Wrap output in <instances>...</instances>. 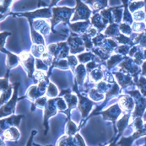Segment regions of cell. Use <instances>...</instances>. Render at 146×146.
<instances>
[{
  "instance_id": "1",
  "label": "cell",
  "mask_w": 146,
  "mask_h": 146,
  "mask_svg": "<svg viewBox=\"0 0 146 146\" xmlns=\"http://www.w3.org/2000/svg\"><path fill=\"white\" fill-rule=\"evenodd\" d=\"M19 85H20L19 83L15 84L13 97L11 98V100H9L6 104L3 105L0 108V117H3L10 115L11 113H13L15 111V104H16V102H17V92H18V87H19Z\"/></svg>"
},
{
  "instance_id": "2",
  "label": "cell",
  "mask_w": 146,
  "mask_h": 146,
  "mask_svg": "<svg viewBox=\"0 0 146 146\" xmlns=\"http://www.w3.org/2000/svg\"><path fill=\"white\" fill-rule=\"evenodd\" d=\"M21 15L26 16L29 19H34V18H47L51 16L50 9H37L34 12H30V13H25L22 14Z\"/></svg>"
},
{
  "instance_id": "3",
  "label": "cell",
  "mask_w": 146,
  "mask_h": 146,
  "mask_svg": "<svg viewBox=\"0 0 146 146\" xmlns=\"http://www.w3.org/2000/svg\"><path fill=\"white\" fill-rule=\"evenodd\" d=\"M20 136H21V133H20L19 130L15 127H10L9 128L6 129L5 132L3 133V137L7 140L16 141L19 139Z\"/></svg>"
},
{
  "instance_id": "4",
  "label": "cell",
  "mask_w": 146,
  "mask_h": 146,
  "mask_svg": "<svg viewBox=\"0 0 146 146\" xmlns=\"http://www.w3.org/2000/svg\"><path fill=\"white\" fill-rule=\"evenodd\" d=\"M3 52H6L8 54V58H7V66L9 68H15V66H17L19 63H20V58H18L16 55L13 54V53H10V52H8L5 49H3Z\"/></svg>"
},
{
  "instance_id": "5",
  "label": "cell",
  "mask_w": 146,
  "mask_h": 146,
  "mask_svg": "<svg viewBox=\"0 0 146 146\" xmlns=\"http://www.w3.org/2000/svg\"><path fill=\"white\" fill-rule=\"evenodd\" d=\"M31 38H32V42H34V45H37V46H43L45 44V41L42 36V35L38 32H36L33 28H32V25L31 23Z\"/></svg>"
},
{
  "instance_id": "6",
  "label": "cell",
  "mask_w": 146,
  "mask_h": 146,
  "mask_svg": "<svg viewBox=\"0 0 146 146\" xmlns=\"http://www.w3.org/2000/svg\"><path fill=\"white\" fill-rule=\"evenodd\" d=\"M8 74H9V70L7 72V74L5 76V78L3 79H0V92L3 94L5 91H7L9 88H10V84H9V79H8Z\"/></svg>"
},
{
  "instance_id": "7",
  "label": "cell",
  "mask_w": 146,
  "mask_h": 146,
  "mask_svg": "<svg viewBox=\"0 0 146 146\" xmlns=\"http://www.w3.org/2000/svg\"><path fill=\"white\" fill-rule=\"evenodd\" d=\"M11 94H12V85L10 86V88L7 91H5L4 93H3L1 95V97H0V106L2 104H3L5 102H7L9 100V98L10 97Z\"/></svg>"
},
{
  "instance_id": "8",
  "label": "cell",
  "mask_w": 146,
  "mask_h": 146,
  "mask_svg": "<svg viewBox=\"0 0 146 146\" xmlns=\"http://www.w3.org/2000/svg\"><path fill=\"white\" fill-rule=\"evenodd\" d=\"M49 87L47 90V96H56L58 95V90L56 88L55 85H53L52 84H49Z\"/></svg>"
},
{
  "instance_id": "9",
  "label": "cell",
  "mask_w": 146,
  "mask_h": 146,
  "mask_svg": "<svg viewBox=\"0 0 146 146\" xmlns=\"http://www.w3.org/2000/svg\"><path fill=\"white\" fill-rule=\"evenodd\" d=\"M9 35H10L9 32H3V33H0V51L3 52V50L4 49L3 48V46H4V43H5L6 37L8 36H9Z\"/></svg>"
},
{
  "instance_id": "10",
  "label": "cell",
  "mask_w": 146,
  "mask_h": 146,
  "mask_svg": "<svg viewBox=\"0 0 146 146\" xmlns=\"http://www.w3.org/2000/svg\"><path fill=\"white\" fill-rule=\"evenodd\" d=\"M3 3H4L0 4V15H3V13H5L8 10L9 6L10 3H12V2L11 1H4Z\"/></svg>"
},
{
  "instance_id": "11",
  "label": "cell",
  "mask_w": 146,
  "mask_h": 146,
  "mask_svg": "<svg viewBox=\"0 0 146 146\" xmlns=\"http://www.w3.org/2000/svg\"><path fill=\"white\" fill-rule=\"evenodd\" d=\"M145 146H146V145H145Z\"/></svg>"
}]
</instances>
